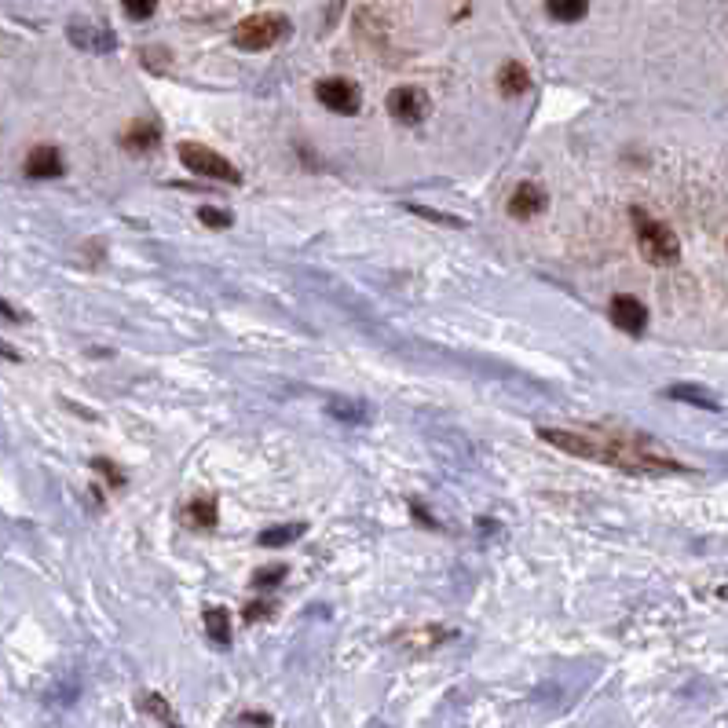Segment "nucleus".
Listing matches in <instances>:
<instances>
[{
	"label": "nucleus",
	"mask_w": 728,
	"mask_h": 728,
	"mask_svg": "<svg viewBox=\"0 0 728 728\" xmlns=\"http://www.w3.org/2000/svg\"><path fill=\"white\" fill-rule=\"evenodd\" d=\"M198 220H202L205 227H216V231H220V227H231V213L216 209V205H202V209H198Z\"/></svg>",
	"instance_id": "5701e85b"
},
{
	"label": "nucleus",
	"mask_w": 728,
	"mask_h": 728,
	"mask_svg": "<svg viewBox=\"0 0 728 728\" xmlns=\"http://www.w3.org/2000/svg\"><path fill=\"white\" fill-rule=\"evenodd\" d=\"M143 59H147L154 70H161V66H169V55H158V52H143Z\"/></svg>",
	"instance_id": "bb28decb"
},
{
	"label": "nucleus",
	"mask_w": 728,
	"mask_h": 728,
	"mask_svg": "<svg viewBox=\"0 0 728 728\" xmlns=\"http://www.w3.org/2000/svg\"><path fill=\"white\" fill-rule=\"evenodd\" d=\"M527 85H531V77H527V66L520 63H505L502 70H498V88H502V96H524Z\"/></svg>",
	"instance_id": "2eb2a0df"
},
{
	"label": "nucleus",
	"mask_w": 728,
	"mask_h": 728,
	"mask_svg": "<svg viewBox=\"0 0 728 728\" xmlns=\"http://www.w3.org/2000/svg\"><path fill=\"white\" fill-rule=\"evenodd\" d=\"M326 414L333 421H341V425H366L370 421V407H366L363 399H330Z\"/></svg>",
	"instance_id": "9b49d317"
},
{
	"label": "nucleus",
	"mask_w": 728,
	"mask_h": 728,
	"mask_svg": "<svg viewBox=\"0 0 728 728\" xmlns=\"http://www.w3.org/2000/svg\"><path fill=\"white\" fill-rule=\"evenodd\" d=\"M282 579H286V568H282V564H271V568H260L257 575H253V586L271 589V586H282Z\"/></svg>",
	"instance_id": "4be33fe9"
},
{
	"label": "nucleus",
	"mask_w": 728,
	"mask_h": 728,
	"mask_svg": "<svg viewBox=\"0 0 728 728\" xmlns=\"http://www.w3.org/2000/svg\"><path fill=\"white\" fill-rule=\"evenodd\" d=\"M290 37V19L286 15H275V11H260V15H249L235 26V44L242 52H268L279 41Z\"/></svg>",
	"instance_id": "7ed1b4c3"
},
{
	"label": "nucleus",
	"mask_w": 728,
	"mask_h": 728,
	"mask_svg": "<svg viewBox=\"0 0 728 728\" xmlns=\"http://www.w3.org/2000/svg\"><path fill=\"white\" fill-rule=\"evenodd\" d=\"M187 524L191 527H216V498H194L187 505Z\"/></svg>",
	"instance_id": "6ab92c4d"
},
{
	"label": "nucleus",
	"mask_w": 728,
	"mask_h": 728,
	"mask_svg": "<svg viewBox=\"0 0 728 728\" xmlns=\"http://www.w3.org/2000/svg\"><path fill=\"white\" fill-rule=\"evenodd\" d=\"M161 143V129L154 121H136L129 132H125V147L143 154V150H154Z\"/></svg>",
	"instance_id": "ddd939ff"
},
{
	"label": "nucleus",
	"mask_w": 728,
	"mask_h": 728,
	"mask_svg": "<svg viewBox=\"0 0 728 728\" xmlns=\"http://www.w3.org/2000/svg\"><path fill=\"white\" fill-rule=\"evenodd\" d=\"M140 710H143V714H150V718L158 721L161 728H183L180 718L172 714L169 699H161L158 692H143V696H140Z\"/></svg>",
	"instance_id": "4468645a"
},
{
	"label": "nucleus",
	"mask_w": 728,
	"mask_h": 728,
	"mask_svg": "<svg viewBox=\"0 0 728 728\" xmlns=\"http://www.w3.org/2000/svg\"><path fill=\"white\" fill-rule=\"evenodd\" d=\"M608 319L615 322L622 333L641 337L644 326H648V311H644V304L637 297H630V293H619V297H611V304H608Z\"/></svg>",
	"instance_id": "0eeeda50"
},
{
	"label": "nucleus",
	"mask_w": 728,
	"mask_h": 728,
	"mask_svg": "<svg viewBox=\"0 0 728 728\" xmlns=\"http://www.w3.org/2000/svg\"><path fill=\"white\" fill-rule=\"evenodd\" d=\"M304 531H308V524H279V527H264L260 531V546L264 549H282V546H293L297 538H304Z\"/></svg>",
	"instance_id": "f8f14e48"
},
{
	"label": "nucleus",
	"mask_w": 728,
	"mask_h": 728,
	"mask_svg": "<svg viewBox=\"0 0 728 728\" xmlns=\"http://www.w3.org/2000/svg\"><path fill=\"white\" fill-rule=\"evenodd\" d=\"M271 611H275V604H271V600H257V604H249V608H246V622L268 619Z\"/></svg>",
	"instance_id": "a878e982"
},
{
	"label": "nucleus",
	"mask_w": 728,
	"mask_h": 728,
	"mask_svg": "<svg viewBox=\"0 0 728 728\" xmlns=\"http://www.w3.org/2000/svg\"><path fill=\"white\" fill-rule=\"evenodd\" d=\"M538 436L549 447L575 454V458L615 465L622 472H641V476H659V472H681L674 458H666L652 443L641 436H622V432H600V429H538Z\"/></svg>",
	"instance_id": "f257e3e1"
},
{
	"label": "nucleus",
	"mask_w": 728,
	"mask_h": 728,
	"mask_svg": "<svg viewBox=\"0 0 728 728\" xmlns=\"http://www.w3.org/2000/svg\"><path fill=\"white\" fill-rule=\"evenodd\" d=\"M388 114L399 125H421L429 118V96L414 85H399L388 92Z\"/></svg>",
	"instance_id": "423d86ee"
},
{
	"label": "nucleus",
	"mask_w": 728,
	"mask_h": 728,
	"mask_svg": "<svg viewBox=\"0 0 728 728\" xmlns=\"http://www.w3.org/2000/svg\"><path fill=\"white\" fill-rule=\"evenodd\" d=\"M315 96H319V103L330 114H344V118L359 114V107H363V96H359V88L348 77H326V81H319Z\"/></svg>",
	"instance_id": "39448f33"
},
{
	"label": "nucleus",
	"mask_w": 728,
	"mask_h": 728,
	"mask_svg": "<svg viewBox=\"0 0 728 728\" xmlns=\"http://www.w3.org/2000/svg\"><path fill=\"white\" fill-rule=\"evenodd\" d=\"M0 315H4V319H11V322H19V319H22L19 311H15V308H11V304H8V300H0Z\"/></svg>",
	"instance_id": "cd10ccee"
},
{
	"label": "nucleus",
	"mask_w": 728,
	"mask_h": 728,
	"mask_svg": "<svg viewBox=\"0 0 728 728\" xmlns=\"http://www.w3.org/2000/svg\"><path fill=\"white\" fill-rule=\"evenodd\" d=\"M450 637V630H439V626H429V630H414V633H403L399 641H418V652H425V648H436V644H443Z\"/></svg>",
	"instance_id": "aec40b11"
},
{
	"label": "nucleus",
	"mask_w": 728,
	"mask_h": 728,
	"mask_svg": "<svg viewBox=\"0 0 728 728\" xmlns=\"http://www.w3.org/2000/svg\"><path fill=\"white\" fill-rule=\"evenodd\" d=\"M70 44H77L81 52H114V44L118 37L107 30V26H96V22H70V30H66Z\"/></svg>",
	"instance_id": "1a4fd4ad"
},
{
	"label": "nucleus",
	"mask_w": 728,
	"mask_h": 728,
	"mask_svg": "<svg viewBox=\"0 0 728 728\" xmlns=\"http://www.w3.org/2000/svg\"><path fill=\"white\" fill-rule=\"evenodd\" d=\"M0 359H11V363H19V352L8 348V344H0Z\"/></svg>",
	"instance_id": "c85d7f7f"
},
{
	"label": "nucleus",
	"mask_w": 728,
	"mask_h": 728,
	"mask_svg": "<svg viewBox=\"0 0 728 728\" xmlns=\"http://www.w3.org/2000/svg\"><path fill=\"white\" fill-rule=\"evenodd\" d=\"M92 469H96V472H103V476H107V480L114 483V487H125V476H121V472L114 469V465H110V461H103V458H92Z\"/></svg>",
	"instance_id": "393cba45"
},
{
	"label": "nucleus",
	"mask_w": 728,
	"mask_h": 728,
	"mask_svg": "<svg viewBox=\"0 0 728 728\" xmlns=\"http://www.w3.org/2000/svg\"><path fill=\"white\" fill-rule=\"evenodd\" d=\"M246 721L249 725H264V728L271 725V718H264V714H246Z\"/></svg>",
	"instance_id": "c756f323"
},
{
	"label": "nucleus",
	"mask_w": 728,
	"mask_h": 728,
	"mask_svg": "<svg viewBox=\"0 0 728 728\" xmlns=\"http://www.w3.org/2000/svg\"><path fill=\"white\" fill-rule=\"evenodd\" d=\"M630 220H633V231H637V246H641L648 264H655V268H670V264H677V257H681V242H677V235L663 224V220L648 216L644 209H630Z\"/></svg>",
	"instance_id": "f03ea898"
},
{
	"label": "nucleus",
	"mask_w": 728,
	"mask_h": 728,
	"mask_svg": "<svg viewBox=\"0 0 728 728\" xmlns=\"http://www.w3.org/2000/svg\"><path fill=\"white\" fill-rule=\"evenodd\" d=\"M63 172H66L63 154L55 147H48V143H41V147H33L26 154V176H33V180H55Z\"/></svg>",
	"instance_id": "9d476101"
},
{
	"label": "nucleus",
	"mask_w": 728,
	"mask_h": 728,
	"mask_svg": "<svg viewBox=\"0 0 728 728\" xmlns=\"http://www.w3.org/2000/svg\"><path fill=\"white\" fill-rule=\"evenodd\" d=\"M546 11L557 22H579L589 11V0H546Z\"/></svg>",
	"instance_id": "a211bd4d"
},
{
	"label": "nucleus",
	"mask_w": 728,
	"mask_h": 728,
	"mask_svg": "<svg viewBox=\"0 0 728 728\" xmlns=\"http://www.w3.org/2000/svg\"><path fill=\"white\" fill-rule=\"evenodd\" d=\"M121 8L129 11V19H150L158 11V0H121Z\"/></svg>",
	"instance_id": "b1692460"
},
{
	"label": "nucleus",
	"mask_w": 728,
	"mask_h": 728,
	"mask_svg": "<svg viewBox=\"0 0 728 728\" xmlns=\"http://www.w3.org/2000/svg\"><path fill=\"white\" fill-rule=\"evenodd\" d=\"M205 633H209V641L227 648L231 644V619H227L224 608H209L205 611Z\"/></svg>",
	"instance_id": "dca6fc26"
},
{
	"label": "nucleus",
	"mask_w": 728,
	"mask_h": 728,
	"mask_svg": "<svg viewBox=\"0 0 728 728\" xmlns=\"http://www.w3.org/2000/svg\"><path fill=\"white\" fill-rule=\"evenodd\" d=\"M546 205H549L546 191H542L538 183L524 180V183H516V191L505 209H509V216H516V220H535V216L546 213Z\"/></svg>",
	"instance_id": "6e6552de"
},
{
	"label": "nucleus",
	"mask_w": 728,
	"mask_h": 728,
	"mask_svg": "<svg viewBox=\"0 0 728 728\" xmlns=\"http://www.w3.org/2000/svg\"><path fill=\"white\" fill-rule=\"evenodd\" d=\"M410 213L421 216V220H436L443 227H465L461 216H450V213H439V209H429V205H410Z\"/></svg>",
	"instance_id": "412c9836"
},
{
	"label": "nucleus",
	"mask_w": 728,
	"mask_h": 728,
	"mask_svg": "<svg viewBox=\"0 0 728 728\" xmlns=\"http://www.w3.org/2000/svg\"><path fill=\"white\" fill-rule=\"evenodd\" d=\"M180 161L194 176H205V180H220V183H242V172L224 158V154H216L213 147H205V143H180Z\"/></svg>",
	"instance_id": "20e7f679"
},
{
	"label": "nucleus",
	"mask_w": 728,
	"mask_h": 728,
	"mask_svg": "<svg viewBox=\"0 0 728 728\" xmlns=\"http://www.w3.org/2000/svg\"><path fill=\"white\" fill-rule=\"evenodd\" d=\"M666 399H681V403H692V407H707V410H718V399L703 392L696 385H670L666 388Z\"/></svg>",
	"instance_id": "f3484780"
}]
</instances>
